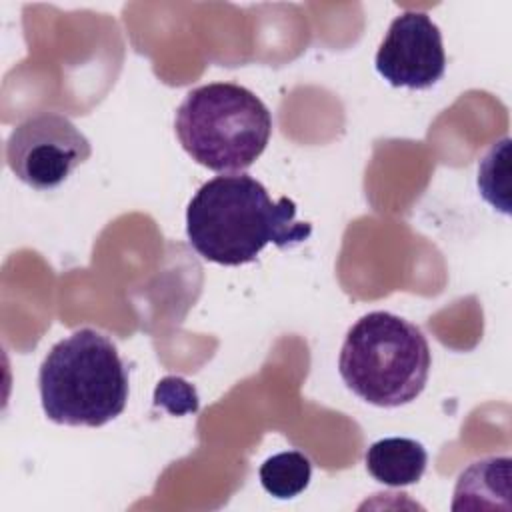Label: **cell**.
Here are the masks:
<instances>
[{"label":"cell","instance_id":"1","mask_svg":"<svg viewBox=\"0 0 512 512\" xmlns=\"http://www.w3.org/2000/svg\"><path fill=\"white\" fill-rule=\"evenodd\" d=\"M310 234L308 222H296L294 200H272L262 182L242 172L204 182L186 210L190 246L222 266L254 262L268 244L290 248Z\"/></svg>","mask_w":512,"mask_h":512},{"label":"cell","instance_id":"2","mask_svg":"<svg viewBox=\"0 0 512 512\" xmlns=\"http://www.w3.org/2000/svg\"><path fill=\"white\" fill-rule=\"evenodd\" d=\"M38 390L48 420L98 428L124 412L128 368L108 336L80 328L50 348L40 364Z\"/></svg>","mask_w":512,"mask_h":512},{"label":"cell","instance_id":"3","mask_svg":"<svg viewBox=\"0 0 512 512\" xmlns=\"http://www.w3.org/2000/svg\"><path fill=\"white\" fill-rule=\"evenodd\" d=\"M430 346L420 328L390 312H368L346 332L338 370L368 404L396 408L416 400L430 374Z\"/></svg>","mask_w":512,"mask_h":512},{"label":"cell","instance_id":"4","mask_svg":"<svg viewBox=\"0 0 512 512\" xmlns=\"http://www.w3.org/2000/svg\"><path fill=\"white\" fill-rule=\"evenodd\" d=\"M174 130L192 160L212 172L240 174L266 150L272 114L252 90L212 82L186 94Z\"/></svg>","mask_w":512,"mask_h":512},{"label":"cell","instance_id":"5","mask_svg":"<svg viewBox=\"0 0 512 512\" xmlns=\"http://www.w3.org/2000/svg\"><path fill=\"white\" fill-rule=\"evenodd\" d=\"M92 154L88 138L66 116L42 112L22 120L6 140V164L34 190L60 186Z\"/></svg>","mask_w":512,"mask_h":512},{"label":"cell","instance_id":"6","mask_svg":"<svg viewBox=\"0 0 512 512\" xmlns=\"http://www.w3.org/2000/svg\"><path fill=\"white\" fill-rule=\"evenodd\" d=\"M374 64L394 88H432L446 70L440 28L424 12H402L388 26Z\"/></svg>","mask_w":512,"mask_h":512},{"label":"cell","instance_id":"7","mask_svg":"<svg viewBox=\"0 0 512 512\" xmlns=\"http://www.w3.org/2000/svg\"><path fill=\"white\" fill-rule=\"evenodd\" d=\"M368 474L384 486L402 488L416 484L428 464L426 448L404 436H390L370 444L364 456Z\"/></svg>","mask_w":512,"mask_h":512},{"label":"cell","instance_id":"8","mask_svg":"<svg viewBox=\"0 0 512 512\" xmlns=\"http://www.w3.org/2000/svg\"><path fill=\"white\" fill-rule=\"evenodd\" d=\"M510 502V458L490 456L472 462L458 478L452 510L498 508V500Z\"/></svg>","mask_w":512,"mask_h":512},{"label":"cell","instance_id":"9","mask_svg":"<svg viewBox=\"0 0 512 512\" xmlns=\"http://www.w3.org/2000/svg\"><path fill=\"white\" fill-rule=\"evenodd\" d=\"M258 476L262 488L270 496L288 500L308 488L312 478V464L302 452L286 450L264 460Z\"/></svg>","mask_w":512,"mask_h":512}]
</instances>
